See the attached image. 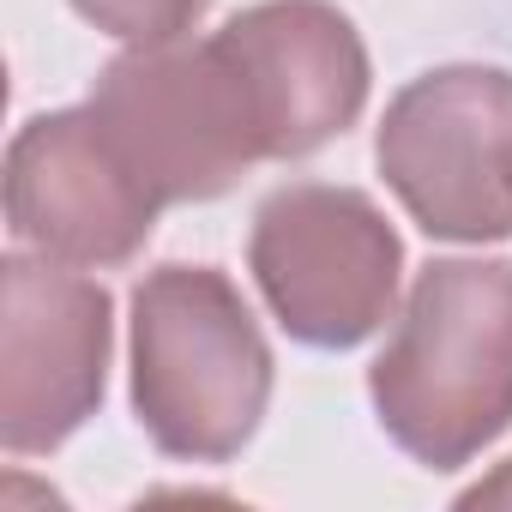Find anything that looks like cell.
Listing matches in <instances>:
<instances>
[{"mask_svg":"<svg viewBox=\"0 0 512 512\" xmlns=\"http://www.w3.org/2000/svg\"><path fill=\"white\" fill-rule=\"evenodd\" d=\"M398 452L464 470L512 428V260H428L368 368Z\"/></svg>","mask_w":512,"mask_h":512,"instance_id":"obj_1","label":"cell"},{"mask_svg":"<svg viewBox=\"0 0 512 512\" xmlns=\"http://www.w3.org/2000/svg\"><path fill=\"white\" fill-rule=\"evenodd\" d=\"M272 380V344L229 272L163 260L133 284V416L163 458H241L272 410Z\"/></svg>","mask_w":512,"mask_h":512,"instance_id":"obj_2","label":"cell"},{"mask_svg":"<svg viewBox=\"0 0 512 512\" xmlns=\"http://www.w3.org/2000/svg\"><path fill=\"white\" fill-rule=\"evenodd\" d=\"M247 272L296 344L356 350L398 314L404 241L374 193L338 181H290L253 211Z\"/></svg>","mask_w":512,"mask_h":512,"instance_id":"obj_3","label":"cell"},{"mask_svg":"<svg viewBox=\"0 0 512 512\" xmlns=\"http://www.w3.org/2000/svg\"><path fill=\"white\" fill-rule=\"evenodd\" d=\"M374 163L422 235L482 247L512 235V73L452 61L410 79L374 133Z\"/></svg>","mask_w":512,"mask_h":512,"instance_id":"obj_4","label":"cell"},{"mask_svg":"<svg viewBox=\"0 0 512 512\" xmlns=\"http://www.w3.org/2000/svg\"><path fill=\"white\" fill-rule=\"evenodd\" d=\"M91 109L163 205L223 199L253 163H266L260 121L217 37L139 43L115 55L91 85Z\"/></svg>","mask_w":512,"mask_h":512,"instance_id":"obj_5","label":"cell"},{"mask_svg":"<svg viewBox=\"0 0 512 512\" xmlns=\"http://www.w3.org/2000/svg\"><path fill=\"white\" fill-rule=\"evenodd\" d=\"M115 296L49 253L0 260V446L43 458L67 446L109 392Z\"/></svg>","mask_w":512,"mask_h":512,"instance_id":"obj_6","label":"cell"},{"mask_svg":"<svg viewBox=\"0 0 512 512\" xmlns=\"http://www.w3.org/2000/svg\"><path fill=\"white\" fill-rule=\"evenodd\" d=\"M157 211L163 199L91 103L31 115L7 145V229L61 266H127Z\"/></svg>","mask_w":512,"mask_h":512,"instance_id":"obj_7","label":"cell"},{"mask_svg":"<svg viewBox=\"0 0 512 512\" xmlns=\"http://www.w3.org/2000/svg\"><path fill=\"white\" fill-rule=\"evenodd\" d=\"M260 121L266 163L314 157L368 109V43L332 0H253L217 31Z\"/></svg>","mask_w":512,"mask_h":512,"instance_id":"obj_8","label":"cell"},{"mask_svg":"<svg viewBox=\"0 0 512 512\" xmlns=\"http://www.w3.org/2000/svg\"><path fill=\"white\" fill-rule=\"evenodd\" d=\"M211 0H73V13L97 25L103 37L139 49V43H175L205 19Z\"/></svg>","mask_w":512,"mask_h":512,"instance_id":"obj_9","label":"cell"},{"mask_svg":"<svg viewBox=\"0 0 512 512\" xmlns=\"http://www.w3.org/2000/svg\"><path fill=\"white\" fill-rule=\"evenodd\" d=\"M458 506H512V458L494 470V476H482V482H470L464 494H458Z\"/></svg>","mask_w":512,"mask_h":512,"instance_id":"obj_10","label":"cell"}]
</instances>
